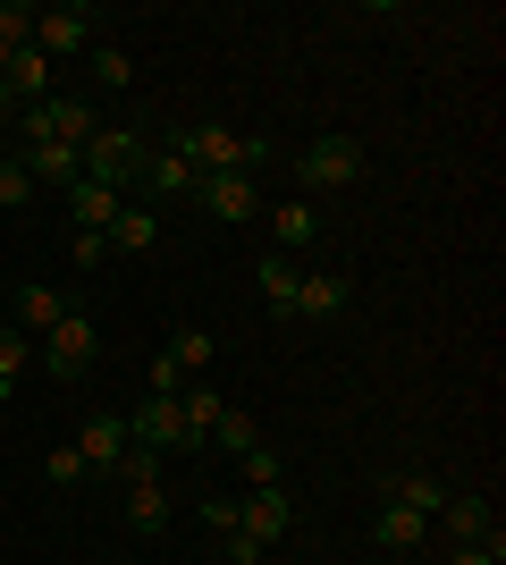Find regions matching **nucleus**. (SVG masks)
<instances>
[{
    "mask_svg": "<svg viewBox=\"0 0 506 565\" xmlns=\"http://www.w3.org/2000/svg\"><path fill=\"white\" fill-rule=\"evenodd\" d=\"M85 43H94V9H34V51L43 60H68Z\"/></svg>",
    "mask_w": 506,
    "mask_h": 565,
    "instance_id": "8",
    "label": "nucleus"
},
{
    "mask_svg": "<svg viewBox=\"0 0 506 565\" xmlns=\"http://www.w3.org/2000/svg\"><path fill=\"white\" fill-rule=\"evenodd\" d=\"M0 118H9V85H0Z\"/></svg>",
    "mask_w": 506,
    "mask_h": 565,
    "instance_id": "37",
    "label": "nucleus"
},
{
    "mask_svg": "<svg viewBox=\"0 0 506 565\" xmlns=\"http://www.w3.org/2000/svg\"><path fill=\"white\" fill-rule=\"evenodd\" d=\"M422 532H431V515H413V507H388V498H380V515H372V541H380V548L406 557V548H422Z\"/></svg>",
    "mask_w": 506,
    "mask_h": 565,
    "instance_id": "14",
    "label": "nucleus"
},
{
    "mask_svg": "<svg viewBox=\"0 0 506 565\" xmlns=\"http://www.w3.org/2000/svg\"><path fill=\"white\" fill-rule=\"evenodd\" d=\"M127 448H136V439H127V414H94V423H85V439H76V456H85L94 472H110Z\"/></svg>",
    "mask_w": 506,
    "mask_h": 565,
    "instance_id": "12",
    "label": "nucleus"
},
{
    "mask_svg": "<svg viewBox=\"0 0 506 565\" xmlns=\"http://www.w3.org/2000/svg\"><path fill=\"white\" fill-rule=\"evenodd\" d=\"M212 354H219V338H212V330H177V338H169V363H177V372H203Z\"/></svg>",
    "mask_w": 506,
    "mask_h": 565,
    "instance_id": "26",
    "label": "nucleus"
},
{
    "mask_svg": "<svg viewBox=\"0 0 506 565\" xmlns=\"http://www.w3.org/2000/svg\"><path fill=\"white\" fill-rule=\"evenodd\" d=\"M101 262H110V236H101V228H76V270H101Z\"/></svg>",
    "mask_w": 506,
    "mask_h": 565,
    "instance_id": "33",
    "label": "nucleus"
},
{
    "mask_svg": "<svg viewBox=\"0 0 506 565\" xmlns=\"http://www.w3.org/2000/svg\"><path fill=\"white\" fill-rule=\"evenodd\" d=\"M94 102H76V94H51V102H34V110H25V143H76V152H85V143H94Z\"/></svg>",
    "mask_w": 506,
    "mask_h": 565,
    "instance_id": "2",
    "label": "nucleus"
},
{
    "mask_svg": "<svg viewBox=\"0 0 506 565\" xmlns=\"http://www.w3.org/2000/svg\"><path fill=\"white\" fill-rule=\"evenodd\" d=\"M0 414H9V380H0Z\"/></svg>",
    "mask_w": 506,
    "mask_h": 565,
    "instance_id": "36",
    "label": "nucleus"
},
{
    "mask_svg": "<svg viewBox=\"0 0 506 565\" xmlns=\"http://www.w3.org/2000/svg\"><path fill=\"white\" fill-rule=\"evenodd\" d=\"M212 439L228 456H245V448H262V423H254V414H245V405H219V423H212Z\"/></svg>",
    "mask_w": 506,
    "mask_h": 565,
    "instance_id": "21",
    "label": "nucleus"
},
{
    "mask_svg": "<svg viewBox=\"0 0 506 565\" xmlns=\"http://www.w3.org/2000/svg\"><path fill=\"white\" fill-rule=\"evenodd\" d=\"M203 523H212L219 541H228V532H237V498H203Z\"/></svg>",
    "mask_w": 506,
    "mask_h": 565,
    "instance_id": "35",
    "label": "nucleus"
},
{
    "mask_svg": "<svg viewBox=\"0 0 506 565\" xmlns=\"http://www.w3.org/2000/svg\"><path fill=\"white\" fill-rule=\"evenodd\" d=\"M25 363H34V338H25V330H0V380H18Z\"/></svg>",
    "mask_w": 506,
    "mask_h": 565,
    "instance_id": "30",
    "label": "nucleus"
},
{
    "mask_svg": "<svg viewBox=\"0 0 506 565\" xmlns=\"http://www.w3.org/2000/svg\"><path fill=\"white\" fill-rule=\"evenodd\" d=\"M18 161H25L34 186H76V178H85V152H76V143H25Z\"/></svg>",
    "mask_w": 506,
    "mask_h": 565,
    "instance_id": "10",
    "label": "nucleus"
},
{
    "mask_svg": "<svg viewBox=\"0 0 506 565\" xmlns=\"http://www.w3.org/2000/svg\"><path fill=\"white\" fill-rule=\"evenodd\" d=\"M101 354V330L85 321V312H60V330H43V372L51 380H85Z\"/></svg>",
    "mask_w": 506,
    "mask_h": 565,
    "instance_id": "4",
    "label": "nucleus"
},
{
    "mask_svg": "<svg viewBox=\"0 0 506 565\" xmlns=\"http://www.w3.org/2000/svg\"><path fill=\"white\" fill-rule=\"evenodd\" d=\"M270 228H279V245L295 254V245H313V236H321V212H313V203H279V212H270Z\"/></svg>",
    "mask_w": 506,
    "mask_h": 565,
    "instance_id": "22",
    "label": "nucleus"
},
{
    "mask_svg": "<svg viewBox=\"0 0 506 565\" xmlns=\"http://www.w3.org/2000/svg\"><path fill=\"white\" fill-rule=\"evenodd\" d=\"M169 152H186L203 178H219V169H237L245 136H228V127H212V118H194V127H177V136H169Z\"/></svg>",
    "mask_w": 506,
    "mask_h": 565,
    "instance_id": "6",
    "label": "nucleus"
},
{
    "mask_svg": "<svg viewBox=\"0 0 506 565\" xmlns=\"http://www.w3.org/2000/svg\"><path fill=\"white\" fill-rule=\"evenodd\" d=\"M194 203L219 220V228H237V220L262 212V194H254V178H237V169H219V178H194Z\"/></svg>",
    "mask_w": 506,
    "mask_h": 565,
    "instance_id": "7",
    "label": "nucleus"
},
{
    "mask_svg": "<svg viewBox=\"0 0 506 565\" xmlns=\"http://www.w3.org/2000/svg\"><path fill=\"white\" fill-rule=\"evenodd\" d=\"M237 465H245V481H254V490H279V481H288V465H279V448H270V439H262V448H245Z\"/></svg>",
    "mask_w": 506,
    "mask_h": 565,
    "instance_id": "27",
    "label": "nucleus"
},
{
    "mask_svg": "<svg viewBox=\"0 0 506 565\" xmlns=\"http://www.w3.org/2000/svg\"><path fill=\"white\" fill-rule=\"evenodd\" d=\"M144 161H152V143L127 136V127H94V143H85V178H94V186H119V194L144 178Z\"/></svg>",
    "mask_w": 506,
    "mask_h": 565,
    "instance_id": "1",
    "label": "nucleus"
},
{
    "mask_svg": "<svg viewBox=\"0 0 506 565\" xmlns=\"http://www.w3.org/2000/svg\"><path fill=\"white\" fill-rule=\"evenodd\" d=\"M60 312H68V305H60L51 287H18V321H25V330H60Z\"/></svg>",
    "mask_w": 506,
    "mask_h": 565,
    "instance_id": "24",
    "label": "nucleus"
},
{
    "mask_svg": "<svg viewBox=\"0 0 506 565\" xmlns=\"http://www.w3.org/2000/svg\"><path fill=\"white\" fill-rule=\"evenodd\" d=\"M355 287L337 279V270H313V279H295V321H337Z\"/></svg>",
    "mask_w": 506,
    "mask_h": 565,
    "instance_id": "11",
    "label": "nucleus"
},
{
    "mask_svg": "<svg viewBox=\"0 0 506 565\" xmlns=\"http://www.w3.org/2000/svg\"><path fill=\"white\" fill-rule=\"evenodd\" d=\"M380 498H388V507H413V515H439V498H448V490H439L431 472H388Z\"/></svg>",
    "mask_w": 506,
    "mask_h": 565,
    "instance_id": "17",
    "label": "nucleus"
},
{
    "mask_svg": "<svg viewBox=\"0 0 506 565\" xmlns=\"http://www.w3.org/2000/svg\"><path fill=\"white\" fill-rule=\"evenodd\" d=\"M101 236H110V254H152V245H161V220H152L144 203H127V212L110 220Z\"/></svg>",
    "mask_w": 506,
    "mask_h": 565,
    "instance_id": "15",
    "label": "nucleus"
},
{
    "mask_svg": "<svg viewBox=\"0 0 506 565\" xmlns=\"http://www.w3.org/2000/svg\"><path fill=\"white\" fill-rule=\"evenodd\" d=\"M68 212H76V228H110V220L127 212V194H119V186H94V178H76V186H68Z\"/></svg>",
    "mask_w": 506,
    "mask_h": 565,
    "instance_id": "13",
    "label": "nucleus"
},
{
    "mask_svg": "<svg viewBox=\"0 0 506 565\" xmlns=\"http://www.w3.org/2000/svg\"><path fill=\"white\" fill-rule=\"evenodd\" d=\"M127 439H136V448H152V456L194 448V430H186V414H177V397H144L136 414H127Z\"/></svg>",
    "mask_w": 506,
    "mask_h": 565,
    "instance_id": "5",
    "label": "nucleus"
},
{
    "mask_svg": "<svg viewBox=\"0 0 506 565\" xmlns=\"http://www.w3.org/2000/svg\"><path fill=\"white\" fill-rule=\"evenodd\" d=\"M177 414H186L194 439H212V423H219V388H186V397H177Z\"/></svg>",
    "mask_w": 506,
    "mask_h": 565,
    "instance_id": "28",
    "label": "nucleus"
},
{
    "mask_svg": "<svg viewBox=\"0 0 506 565\" xmlns=\"http://www.w3.org/2000/svg\"><path fill=\"white\" fill-rule=\"evenodd\" d=\"M51 481H60V490H76V481H85V472H94V465H85V456H76V448H51Z\"/></svg>",
    "mask_w": 506,
    "mask_h": 565,
    "instance_id": "32",
    "label": "nucleus"
},
{
    "mask_svg": "<svg viewBox=\"0 0 506 565\" xmlns=\"http://www.w3.org/2000/svg\"><path fill=\"white\" fill-rule=\"evenodd\" d=\"M127 523H136V532H169V490H161V481L127 490Z\"/></svg>",
    "mask_w": 506,
    "mask_h": 565,
    "instance_id": "23",
    "label": "nucleus"
},
{
    "mask_svg": "<svg viewBox=\"0 0 506 565\" xmlns=\"http://www.w3.org/2000/svg\"><path fill=\"white\" fill-rule=\"evenodd\" d=\"M110 472H119V490H144V481H161V456H152V448H127Z\"/></svg>",
    "mask_w": 506,
    "mask_h": 565,
    "instance_id": "29",
    "label": "nucleus"
},
{
    "mask_svg": "<svg viewBox=\"0 0 506 565\" xmlns=\"http://www.w3.org/2000/svg\"><path fill=\"white\" fill-rule=\"evenodd\" d=\"M262 296H270V321H295V262L288 254H262Z\"/></svg>",
    "mask_w": 506,
    "mask_h": 565,
    "instance_id": "18",
    "label": "nucleus"
},
{
    "mask_svg": "<svg viewBox=\"0 0 506 565\" xmlns=\"http://www.w3.org/2000/svg\"><path fill=\"white\" fill-rule=\"evenodd\" d=\"M363 143L355 136H321V143H304V161H295V178L304 186H321V194H337V186H363Z\"/></svg>",
    "mask_w": 506,
    "mask_h": 565,
    "instance_id": "3",
    "label": "nucleus"
},
{
    "mask_svg": "<svg viewBox=\"0 0 506 565\" xmlns=\"http://www.w3.org/2000/svg\"><path fill=\"white\" fill-rule=\"evenodd\" d=\"M25 194H34V178H25V161L9 152V161H0V203H25Z\"/></svg>",
    "mask_w": 506,
    "mask_h": 565,
    "instance_id": "34",
    "label": "nucleus"
},
{
    "mask_svg": "<svg viewBox=\"0 0 506 565\" xmlns=\"http://www.w3.org/2000/svg\"><path fill=\"white\" fill-rule=\"evenodd\" d=\"M94 85H101V94H127V85H136V60H127L119 43H101L94 51Z\"/></svg>",
    "mask_w": 506,
    "mask_h": 565,
    "instance_id": "25",
    "label": "nucleus"
},
{
    "mask_svg": "<svg viewBox=\"0 0 506 565\" xmlns=\"http://www.w3.org/2000/svg\"><path fill=\"white\" fill-rule=\"evenodd\" d=\"M144 178H152V194H194V178H203V169H194L186 152H169V143H161V152L144 161Z\"/></svg>",
    "mask_w": 506,
    "mask_h": 565,
    "instance_id": "19",
    "label": "nucleus"
},
{
    "mask_svg": "<svg viewBox=\"0 0 506 565\" xmlns=\"http://www.w3.org/2000/svg\"><path fill=\"white\" fill-rule=\"evenodd\" d=\"M288 523H295V507H288V490H254V498H237V532L245 541H288Z\"/></svg>",
    "mask_w": 506,
    "mask_h": 565,
    "instance_id": "9",
    "label": "nucleus"
},
{
    "mask_svg": "<svg viewBox=\"0 0 506 565\" xmlns=\"http://www.w3.org/2000/svg\"><path fill=\"white\" fill-rule=\"evenodd\" d=\"M448 565H506V532H498V541H456Z\"/></svg>",
    "mask_w": 506,
    "mask_h": 565,
    "instance_id": "31",
    "label": "nucleus"
},
{
    "mask_svg": "<svg viewBox=\"0 0 506 565\" xmlns=\"http://www.w3.org/2000/svg\"><path fill=\"white\" fill-rule=\"evenodd\" d=\"M0 85H9V102H18V94H43V102H51V60L25 43L18 60H9V76H0Z\"/></svg>",
    "mask_w": 506,
    "mask_h": 565,
    "instance_id": "20",
    "label": "nucleus"
},
{
    "mask_svg": "<svg viewBox=\"0 0 506 565\" xmlns=\"http://www.w3.org/2000/svg\"><path fill=\"white\" fill-rule=\"evenodd\" d=\"M439 515L456 541H498V515H489V498H439Z\"/></svg>",
    "mask_w": 506,
    "mask_h": 565,
    "instance_id": "16",
    "label": "nucleus"
}]
</instances>
